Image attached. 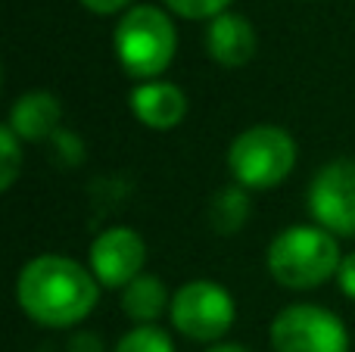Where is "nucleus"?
<instances>
[{
	"instance_id": "1",
	"label": "nucleus",
	"mask_w": 355,
	"mask_h": 352,
	"mask_svg": "<svg viewBox=\"0 0 355 352\" xmlns=\"http://www.w3.org/2000/svg\"><path fill=\"white\" fill-rule=\"evenodd\" d=\"M16 299L31 322L47 328H69L94 312L97 278L66 256H37L19 272Z\"/></svg>"
},
{
	"instance_id": "2",
	"label": "nucleus",
	"mask_w": 355,
	"mask_h": 352,
	"mask_svg": "<svg viewBox=\"0 0 355 352\" xmlns=\"http://www.w3.org/2000/svg\"><path fill=\"white\" fill-rule=\"evenodd\" d=\"M340 262L343 256H340L334 234L324 228H312V225H293L281 231L268 247L271 278L290 290H312L337 278Z\"/></svg>"
},
{
	"instance_id": "3",
	"label": "nucleus",
	"mask_w": 355,
	"mask_h": 352,
	"mask_svg": "<svg viewBox=\"0 0 355 352\" xmlns=\"http://www.w3.org/2000/svg\"><path fill=\"white\" fill-rule=\"evenodd\" d=\"M119 66L141 81H156L175 60L178 31L159 6H131L116 25Z\"/></svg>"
},
{
	"instance_id": "4",
	"label": "nucleus",
	"mask_w": 355,
	"mask_h": 352,
	"mask_svg": "<svg viewBox=\"0 0 355 352\" xmlns=\"http://www.w3.org/2000/svg\"><path fill=\"white\" fill-rule=\"evenodd\" d=\"M296 166V141L290 131L277 125H252L243 134L234 137L227 150V168H231L237 187L250 191H268L290 178Z\"/></svg>"
},
{
	"instance_id": "5",
	"label": "nucleus",
	"mask_w": 355,
	"mask_h": 352,
	"mask_svg": "<svg viewBox=\"0 0 355 352\" xmlns=\"http://www.w3.org/2000/svg\"><path fill=\"white\" fill-rule=\"evenodd\" d=\"M172 324L187 340L215 343L231 331L237 309H234L231 293L215 281H190L172 299Z\"/></svg>"
},
{
	"instance_id": "6",
	"label": "nucleus",
	"mask_w": 355,
	"mask_h": 352,
	"mask_svg": "<svg viewBox=\"0 0 355 352\" xmlns=\"http://www.w3.org/2000/svg\"><path fill=\"white\" fill-rule=\"evenodd\" d=\"M271 346L275 352H349V334L334 312L300 303L275 318Z\"/></svg>"
},
{
	"instance_id": "7",
	"label": "nucleus",
	"mask_w": 355,
	"mask_h": 352,
	"mask_svg": "<svg viewBox=\"0 0 355 352\" xmlns=\"http://www.w3.org/2000/svg\"><path fill=\"white\" fill-rule=\"evenodd\" d=\"M309 212L318 228L331 234H355V159H337L318 168L309 184Z\"/></svg>"
},
{
	"instance_id": "8",
	"label": "nucleus",
	"mask_w": 355,
	"mask_h": 352,
	"mask_svg": "<svg viewBox=\"0 0 355 352\" xmlns=\"http://www.w3.org/2000/svg\"><path fill=\"white\" fill-rule=\"evenodd\" d=\"M147 243L131 228H106L91 243V272L103 287H128L144 274Z\"/></svg>"
},
{
	"instance_id": "9",
	"label": "nucleus",
	"mask_w": 355,
	"mask_h": 352,
	"mask_svg": "<svg viewBox=\"0 0 355 352\" xmlns=\"http://www.w3.org/2000/svg\"><path fill=\"white\" fill-rule=\"evenodd\" d=\"M131 112L153 131H172L187 116V97L172 81H144L131 91Z\"/></svg>"
},
{
	"instance_id": "10",
	"label": "nucleus",
	"mask_w": 355,
	"mask_h": 352,
	"mask_svg": "<svg viewBox=\"0 0 355 352\" xmlns=\"http://www.w3.org/2000/svg\"><path fill=\"white\" fill-rule=\"evenodd\" d=\"M206 50L218 66L240 69L256 56V28L240 12H221L206 28Z\"/></svg>"
},
{
	"instance_id": "11",
	"label": "nucleus",
	"mask_w": 355,
	"mask_h": 352,
	"mask_svg": "<svg viewBox=\"0 0 355 352\" xmlns=\"http://www.w3.org/2000/svg\"><path fill=\"white\" fill-rule=\"evenodd\" d=\"M62 118V106L60 100L50 91H31L12 103L10 109V128L19 141H44V137H53L60 128Z\"/></svg>"
},
{
	"instance_id": "12",
	"label": "nucleus",
	"mask_w": 355,
	"mask_h": 352,
	"mask_svg": "<svg viewBox=\"0 0 355 352\" xmlns=\"http://www.w3.org/2000/svg\"><path fill=\"white\" fill-rule=\"evenodd\" d=\"M166 309H172L168 290L156 274H141L122 293V312L137 324H153Z\"/></svg>"
},
{
	"instance_id": "13",
	"label": "nucleus",
	"mask_w": 355,
	"mask_h": 352,
	"mask_svg": "<svg viewBox=\"0 0 355 352\" xmlns=\"http://www.w3.org/2000/svg\"><path fill=\"white\" fill-rule=\"evenodd\" d=\"M250 212L252 206L243 187H225L209 203V225H212L215 234H237L243 228V222L250 218Z\"/></svg>"
},
{
	"instance_id": "14",
	"label": "nucleus",
	"mask_w": 355,
	"mask_h": 352,
	"mask_svg": "<svg viewBox=\"0 0 355 352\" xmlns=\"http://www.w3.org/2000/svg\"><path fill=\"white\" fill-rule=\"evenodd\" d=\"M116 352H175V346H172V337L162 328H156V324H137L135 331H128L119 340Z\"/></svg>"
},
{
	"instance_id": "15",
	"label": "nucleus",
	"mask_w": 355,
	"mask_h": 352,
	"mask_svg": "<svg viewBox=\"0 0 355 352\" xmlns=\"http://www.w3.org/2000/svg\"><path fill=\"white\" fill-rule=\"evenodd\" d=\"M19 137L12 134V128L10 125H3L0 128V187L3 191H10L12 184H16V178H19V166H22V150H19Z\"/></svg>"
},
{
	"instance_id": "16",
	"label": "nucleus",
	"mask_w": 355,
	"mask_h": 352,
	"mask_svg": "<svg viewBox=\"0 0 355 352\" xmlns=\"http://www.w3.org/2000/svg\"><path fill=\"white\" fill-rule=\"evenodd\" d=\"M231 3V0H166V6L172 12L184 19H209L212 22L215 16H221V12H227L225 6Z\"/></svg>"
},
{
	"instance_id": "17",
	"label": "nucleus",
	"mask_w": 355,
	"mask_h": 352,
	"mask_svg": "<svg viewBox=\"0 0 355 352\" xmlns=\"http://www.w3.org/2000/svg\"><path fill=\"white\" fill-rule=\"evenodd\" d=\"M337 284L340 290L346 293L349 299H355V253H349L343 262H340V272H337Z\"/></svg>"
},
{
	"instance_id": "18",
	"label": "nucleus",
	"mask_w": 355,
	"mask_h": 352,
	"mask_svg": "<svg viewBox=\"0 0 355 352\" xmlns=\"http://www.w3.org/2000/svg\"><path fill=\"white\" fill-rule=\"evenodd\" d=\"M69 352H103V340H100L97 334H87V331H81V334L72 337V343H69Z\"/></svg>"
},
{
	"instance_id": "19",
	"label": "nucleus",
	"mask_w": 355,
	"mask_h": 352,
	"mask_svg": "<svg viewBox=\"0 0 355 352\" xmlns=\"http://www.w3.org/2000/svg\"><path fill=\"white\" fill-rule=\"evenodd\" d=\"M91 12H100V16H110V12H119L131 3V0H81Z\"/></svg>"
},
{
	"instance_id": "20",
	"label": "nucleus",
	"mask_w": 355,
	"mask_h": 352,
	"mask_svg": "<svg viewBox=\"0 0 355 352\" xmlns=\"http://www.w3.org/2000/svg\"><path fill=\"white\" fill-rule=\"evenodd\" d=\"M206 352H250V349L240 346V343H215V346L206 349Z\"/></svg>"
}]
</instances>
